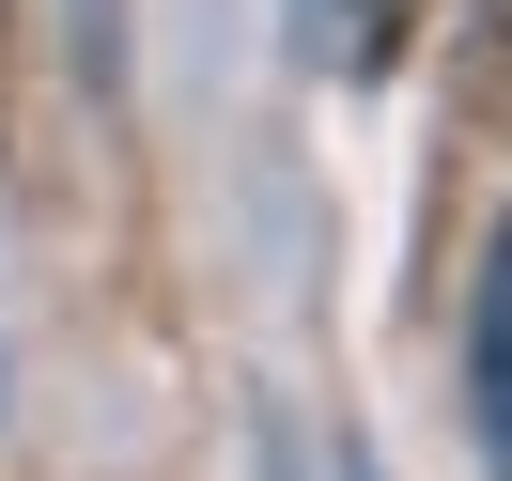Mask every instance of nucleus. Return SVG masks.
Instances as JSON below:
<instances>
[{"label":"nucleus","instance_id":"f257e3e1","mask_svg":"<svg viewBox=\"0 0 512 481\" xmlns=\"http://www.w3.org/2000/svg\"><path fill=\"white\" fill-rule=\"evenodd\" d=\"M466 450L481 481H512V218L481 233V295H466Z\"/></svg>","mask_w":512,"mask_h":481},{"label":"nucleus","instance_id":"f03ea898","mask_svg":"<svg viewBox=\"0 0 512 481\" xmlns=\"http://www.w3.org/2000/svg\"><path fill=\"white\" fill-rule=\"evenodd\" d=\"M466 109L512 125V0H466Z\"/></svg>","mask_w":512,"mask_h":481},{"label":"nucleus","instance_id":"7ed1b4c3","mask_svg":"<svg viewBox=\"0 0 512 481\" xmlns=\"http://www.w3.org/2000/svg\"><path fill=\"white\" fill-rule=\"evenodd\" d=\"M342 481H373V450H357V435H342Z\"/></svg>","mask_w":512,"mask_h":481}]
</instances>
